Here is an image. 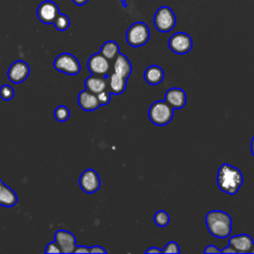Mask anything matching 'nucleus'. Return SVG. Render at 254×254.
I'll list each match as a JSON object with an SVG mask.
<instances>
[{"label":"nucleus","mask_w":254,"mask_h":254,"mask_svg":"<svg viewBox=\"0 0 254 254\" xmlns=\"http://www.w3.org/2000/svg\"><path fill=\"white\" fill-rule=\"evenodd\" d=\"M217 187L227 193L235 194L243 184V175L241 171L230 164H222L217 172Z\"/></svg>","instance_id":"f257e3e1"},{"label":"nucleus","mask_w":254,"mask_h":254,"mask_svg":"<svg viewBox=\"0 0 254 254\" xmlns=\"http://www.w3.org/2000/svg\"><path fill=\"white\" fill-rule=\"evenodd\" d=\"M205 224L208 232L217 238H226L232 230V219L223 210H210L205 215Z\"/></svg>","instance_id":"f03ea898"},{"label":"nucleus","mask_w":254,"mask_h":254,"mask_svg":"<svg viewBox=\"0 0 254 254\" xmlns=\"http://www.w3.org/2000/svg\"><path fill=\"white\" fill-rule=\"evenodd\" d=\"M148 116L153 124L157 126H164L172 121L174 108L166 100H158L150 106Z\"/></svg>","instance_id":"7ed1b4c3"},{"label":"nucleus","mask_w":254,"mask_h":254,"mask_svg":"<svg viewBox=\"0 0 254 254\" xmlns=\"http://www.w3.org/2000/svg\"><path fill=\"white\" fill-rule=\"evenodd\" d=\"M150 39V30L144 22L132 24L126 32V41L129 46L138 48L144 46Z\"/></svg>","instance_id":"20e7f679"},{"label":"nucleus","mask_w":254,"mask_h":254,"mask_svg":"<svg viewBox=\"0 0 254 254\" xmlns=\"http://www.w3.org/2000/svg\"><path fill=\"white\" fill-rule=\"evenodd\" d=\"M177 23L174 11L168 6H162L157 9L154 15L155 28L161 33H168L172 31Z\"/></svg>","instance_id":"39448f33"},{"label":"nucleus","mask_w":254,"mask_h":254,"mask_svg":"<svg viewBox=\"0 0 254 254\" xmlns=\"http://www.w3.org/2000/svg\"><path fill=\"white\" fill-rule=\"evenodd\" d=\"M54 67L57 70L69 75L77 74L80 71V64L78 60L68 53L59 55L54 62Z\"/></svg>","instance_id":"423d86ee"},{"label":"nucleus","mask_w":254,"mask_h":254,"mask_svg":"<svg viewBox=\"0 0 254 254\" xmlns=\"http://www.w3.org/2000/svg\"><path fill=\"white\" fill-rule=\"evenodd\" d=\"M168 45L173 53L185 55L192 49V39L187 33L178 32L170 37Z\"/></svg>","instance_id":"0eeeda50"},{"label":"nucleus","mask_w":254,"mask_h":254,"mask_svg":"<svg viewBox=\"0 0 254 254\" xmlns=\"http://www.w3.org/2000/svg\"><path fill=\"white\" fill-rule=\"evenodd\" d=\"M60 13L58 5L51 0H46L40 3L37 8L38 19L47 25L53 24L57 15Z\"/></svg>","instance_id":"6e6552de"},{"label":"nucleus","mask_w":254,"mask_h":254,"mask_svg":"<svg viewBox=\"0 0 254 254\" xmlns=\"http://www.w3.org/2000/svg\"><path fill=\"white\" fill-rule=\"evenodd\" d=\"M55 241L59 245L61 253H74L76 248V239L71 232L64 229L58 230L55 233Z\"/></svg>","instance_id":"1a4fd4ad"},{"label":"nucleus","mask_w":254,"mask_h":254,"mask_svg":"<svg viewBox=\"0 0 254 254\" xmlns=\"http://www.w3.org/2000/svg\"><path fill=\"white\" fill-rule=\"evenodd\" d=\"M100 179L98 174L92 170H85L79 178V186L80 189L87 193H93L100 188Z\"/></svg>","instance_id":"9d476101"},{"label":"nucleus","mask_w":254,"mask_h":254,"mask_svg":"<svg viewBox=\"0 0 254 254\" xmlns=\"http://www.w3.org/2000/svg\"><path fill=\"white\" fill-rule=\"evenodd\" d=\"M30 74V66L29 64L24 62V61H16L14 62L8 71H7V76L9 80L13 83H21L23 82Z\"/></svg>","instance_id":"9b49d317"},{"label":"nucleus","mask_w":254,"mask_h":254,"mask_svg":"<svg viewBox=\"0 0 254 254\" xmlns=\"http://www.w3.org/2000/svg\"><path fill=\"white\" fill-rule=\"evenodd\" d=\"M87 67L92 74L105 75L109 69L108 59H106L100 52L93 54L87 61Z\"/></svg>","instance_id":"f8f14e48"},{"label":"nucleus","mask_w":254,"mask_h":254,"mask_svg":"<svg viewBox=\"0 0 254 254\" xmlns=\"http://www.w3.org/2000/svg\"><path fill=\"white\" fill-rule=\"evenodd\" d=\"M228 244L235 249L236 253H251L254 245L251 236L246 233L230 236Z\"/></svg>","instance_id":"ddd939ff"},{"label":"nucleus","mask_w":254,"mask_h":254,"mask_svg":"<svg viewBox=\"0 0 254 254\" xmlns=\"http://www.w3.org/2000/svg\"><path fill=\"white\" fill-rule=\"evenodd\" d=\"M165 100L174 109H181L187 104V93L182 88L172 87L166 91Z\"/></svg>","instance_id":"4468645a"},{"label":"nucleus","mask_w":254,"mask_h":254,"mask_svg":"<svg viewBox=\"0 0 254 254\" xmlns=\"http://www.w3.org/2000/svg\"><path fill=\"white\" fill-rule=\"evenodd\" d=\"M78 104L81 109L84 111H93L101 106V103L98 99L97 94L85 89L79 92L77 97Z\"/></svg>","instance_id":"2eb2a0df"},{"label":"nucleus","mask_w":254,"mask_h":254,"mask_svg":"<svg viewBox=\"0 0 254 254\" xmlns=\"http://www.w3.org/2000/svg\"><path fill=\"white\" fill-rule=\"evenodd\" d=\"M85 89L98 94L107 88V81L103 75L91 74L84 81Z\"/></svg>","instance_id":"dca6fc26"},{"label":"nucleus","mask_w":254,"mask_h":254,"mask_svg":"<svg viewBox=\"0 0 254 254\" xmlns=\"http://www.w3.org/2000/svg\"><path fill=\"white\" fill-rule=\"evenodd\" d=\"M113 67H114V72L120 74L125 78H128L132 72V65L130 61L125 55L120 53L115 58Z\"/></svg>","instance_id":"f3484780"},{"label":"nucleus","mask_w":254,"mask_h":254,"mask_svg":"<svg viewBox=\"0 0 254 254\" xmlns=\"http://www.w3.org/2000/svg\"><path fill=\"white\" fill-rule=\"evenodd\" d=\"M164 77H165L164 70L159 65H155V64L150 65L144 71V79L146 80L147 83L152 85L161 83Z\"/></svg>","instance_id":"a211bd4d"},{"label":"nucleus","mask_w":254,"mask_h":254,"mask_svg":"<svg viewBox=\"0 0 254 254\" xmlns=\"http://www.w3.org/2000/svg\"><path fill=\"white\" fill-rule=\"evenodd\" d=\"M17 203L16 192L7 185H3L0 190V205L5 207H12Z\"/></svg>","instance_id":"6ab92c4d"},{"label":"nucleus","mask_w":254,"mask_h":254,"mask_svg":"<svg viewBox=\"0 0 254 254\" xmlns=\"http://www.w3.org/2000/svg\"><path fill=\"white\" fill-rule=\"evenodd\" d=\"M127 85V78L121 76L120 74L113 72L109 75V88L110 92L113 94L122 93Z\"/></svg>","instance_id":"aec40b11"},{"label":"nucleus","mask_w":254,"mask_h":254,"mask_svg":"<svg viewBox=\"0 0 254 254\" xmlns=\"http://www.w3.org/2000/svg\"><path fill=\"white\" fill-rule=\"evenodd\" d=\"M100 53L108 60H113L119 54V46L114 41L105 42L100 49Z\"/></svg>","instance_id":"412c9836"},{"label":"nucleus","mask_w":254,"mask_h":254,"mask_svg":"<svg viewBox=\"0 0 254 254\" xmlns=\"http://www.w3.org/2000/svg\"><path fill=\"white\" fill-rule=\"evenodd\" d=\"M56 27L57 30L59 31H65L68 29L69 25H70V20L69 18L63 13H59L53 23Z\"/></svg>","instance_id":"4be33fe9"},{"label":"nucleus","mask_w":254,"mask_h":254,"mask_svg":"<svg viewBox=\"0 0 254 254\" xmlns=\"http://www.w3.org/2000/svg\"><path fill=\"white\" fill-rule=\"evenodd\" d=\"M154 222L160 226V227H165L170 223V216L169 213L165 210H158L154 214Z\"/></svg>","instance_id":"5701e85b"},{"label":"nucleus","mask_w":254,"mask_h":254,"mask_svg":"<svg viewBox=\"0 0 254 254\" xmlns=\"http://www.w3.org/2000/svg\"><path fill=\"white\" fill-rule=\"evenodd\" d=\"M54 115L57 121L64 122L69 118V109L64 105H60L55 109Z\"/></svg>","instance_id":"b1692460"},{"label":"nucleus","mask_w":254,"mask_h":254,"mask_svg":"<svg viewBox=\"0 0 254 254\" xmlns=\"http://www.w3.org/2000/svg\"><path fill=\"white\" fill-rule=\"evenodd\" d=\"M14 89L9 84H3L0 87V97L3 100H10L14 97Z\"/></svg>","instance_id":"393cba45"},{"label":"nucleus","mask_w":254,"mask_h":254,"mask_svg":"<svg viewBox=\"0 0 254 254\" xmlns=\"http://www.w3.org/2000/svg\"><path fill=\"white\" fill-rule=\"evenodd\" d=\"M163 253H180L181 250H180V246L177 242L175 241H170L168 242L164 249H162Z\"/></svg>","instance_id":"a878e982"},{"label":"nucleus","mask_w":254,"mask_h":254,"mask_svg":"<svg viewBox=\"0 0 254 254\" xmlns=\"http://www.w3.org/2000/svg\"><path fill=\"white\" fill-rule=\"evenodd\" d=\"M110 93H111V92H109V91H107V90L105 89V90H103L102 92H100V93L97 94L98 99H99L101 105H105V104H108V103H109V101H110Z\"/></svg>","instance_id":"bb28decb"},{"label":"nucleus","mask_w":254,"mask_h":254,"mask_svg":"<svg viewBox=\"0 0 254 254\" xmlns=\"http://www.w3.org/2000/svg\"><path fill=\"white\" fill-rule=\"evenodd\" d=\"M45 252L46 253H61V249H60L59 245L57 244V242L54 241V242H50L47 245Z\"/></svg>","instance_id":"cd10ccee"},{"label":"nucleus","mask_w":254,"mask_h":254,"mask_svg":"<svg viewBox=\"0 0 254 254\" xmlns=\"http://www.w3.org/2000/svg\"><path fill=\"white\" fill-rule=\"evenodd\" d=\"M203 253H221V250L218 249L215 245H208L204 248Z\"/></svg>","instance_id":"c85d7f7f"},{"label":"nucleus","mask_w":254,"mask_h":254,"mask_svg":"<svg viewBox=\"0 0 254 254\" xmlns=\"http://www.w3.org/2000/svg\"><path fill=\"white\" fill-rule=\"evenodd\" d=\"M74 253H90V248H88L87 246H84V245L76 246Z\"/></svg>","instance_id":"c756f323"},{"label":"nucleus","mask_w":254,"mask_h":254,"mask_svg":"<svg viewBox=\"0 0 254 254\" xmlns=\"http://www.w3.org/2000/svg\"><path fill=\"white\" fill-rule=\"evenodd\" d=\"M107 251L102 248L101 246H98V245H94L90 248V253H106Z\"/></svg>","instance_id":"7c9ffc66"},{"label":"nucleus","mask_w":254,"mask_h":254,"mask_svg":"<svg viewBox=\"0 0 254 254\" xmlns=\"http://www.w3.org/2000/svg\"><path fill=\"white\" fill-rule=\"evenodd\" d=\"M221 253H236V251H235V249L232 246L228 245L227 247L221 249Z\"/></svg>","instance_id":"2f4dec72"},{"label":"nucleus","mask_w":254,"mask_h":254,"mask_svg":"<svg viewBox=\"0 0 254 254\" xmlns=\"http://www.w3.org/2000/svg\"><path fill=\"white\" fill-rule=\"evenodd\" d=\"M145 253H163V251L157 247H151L145 251Z\"/></svg>","instance_id":"473e14b6"},{"label":"nucleus","mask_w":254,"mask_h":254,"mask_svg":"<svg viewBox=\"0 0 254 254\" xmlns=\"http://www.w3.org/2000/svg\"><path fill=\"white\" fill-rule=\"evenodd\" d=\"M87 1H88V0H72V2H73L75 5H77V6H82V5L86 4Z\"/></svg>","instance_id":"72a5a7b5"},{"label":"nucleus","mask_w":254,"mask_h":254,"mask_svg":"<svg viewBox=\"0 0 254 254\" xmlns=\"http://www.w3.org/2000/svg\"><path fill=\"white\" fill-rule=\"evenodd\" d=\"M251 154L254 157V136L252 137V140H251Z\"/></svg>","instance_id":"f704fd0d"},{"label":"nucleus","mask_w":254,"mask_h":254,"mask_svg":"<svg viewBox=\"0 0 254 254\" xmlns=\"http://www.w3.org/2000/svg\"><path fill=\"white\" fill-rule=\"evenodd\" d=\"M120 1H121V4H122V6L126 8V7H127V2H126V0H120Z\"/></svg>","instance_id":"c9c22d12"},{"label":"nucleus","mask_w":254,"mask_h":254,"mask_svg":"<svg viewBox=\"0 0 254 254\" xmlns=\"http://www.w3.org/2000/svg\"><path fill=\"white\" fill-rule=\"evenodd\" d=\"M3 185H4V183L0 180V190H1V188H2V186H3Z\"/></svg>","instance_id":"e433bc0d"},{"label":"nucleus","mask_w":254,"mask_h":254,"mask_svg":"<svg viewBox=\"0 0 254 254\" xmlns=\"http://www.w3.org/2000/svg\"><path fill=\"white\" fill-rule=\"evenodd\" d=\"M251 253H254V245H253V248H252V251H251Z\"/></svg>","instance_id":"4c0bfd02"}]
</instances>
